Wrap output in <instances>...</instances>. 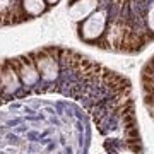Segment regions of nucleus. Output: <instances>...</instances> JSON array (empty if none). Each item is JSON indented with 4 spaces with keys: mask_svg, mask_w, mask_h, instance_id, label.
Wrapping results in <instances>:
<instances>
[{
    "mask_svg": "<svg viewBox=\"0 0 154 154\" xmlns=\"http://www.w3.org/2000/svg\"><path fill=\"white\" fill-rule=\"evenodd\" d=\"M106 41H108L110 48L125 50V51H132L139 45V39L135 38V34L120 22H113L110 26L108 34H106Z\"/></svg>",
    "mask_w": 154,
    "mask_h": 154,
    "instance_id": "1",
    "label": "nucleus"
},
{
    "mask_svg": "<svg viewBox=\"0 0 154 154\" xmlns=\"http://www.w3.org/2000/svg\"><path fill=\"white\" fill-rule=\"evenodd\" d=\"M11 65L14 67V70L17 72V75L21 77V81L26 84V86H33V84L38 82L39 74H38V69L34 65L33 58L21 57V58L11 62Z\"/></svg>",
    "mask_w": 154,
    "mask_h": 154,
    "instance_id": "2",
    "label": "nucleus"
},
{
    "mask_svg": "<svg viewBox=\"0 0 154 154\" xmlns=\"http://www.w3.org/2000/svg\"><path fill=\"white\" fill-rule=\"evenodd\" d=\"M36 58H33L34 65L38 69V74L43 77L45 81H53L58 74V65L53 55H50V51H39L34 53Z\"/></svg>",
    "mask_w": 154,
    "mask_h": 154,
    "instance_id": "3",
    "label": "nucleus"
},
{
    "mask_svg": "<svg viewBox=\"0 0 154 154\" xmlns=\"http://www.w3.org/2000/svg\"><path fill=\"white\" fill-rule=\"evenodd\" d=\"M105 24H106V17L105 12H94L84 21L81 33H82L84 39H96L99 38L103 31H105Z\"/></svg>",
    "mask_w": 154,
    "mask_h": 154,
    "instance_id": "4",
    "label": "nucleus"
},
{
    "mask_svg": "<svg viewBox=\"0 0 154 154\" xmlns=\"http://www.w3.org/2000/svg\"><path fill=\"white\" fill-rule=\"evenodd\" d=\"M96 5H98L96 0H77L70 7V17L74 21H82V19H86L88 16L93 14Z\"/></svg>",
    "mask_w": 154,
    "mask_h": 154,
    "instance_id": "5",
    "label": "nucleus"
},
{
    "mask_svg": "<svg viewBox=\"0 0 154 154\" xmlns=\"http://www.w3.org/2000/svg\"><path fill=\"white\" fill-rule=\"evenodd\" d=\"M11 65V63H9ZM0 84L4 86L5 91H14L17 89V84H19V75H17V72L14 70V67H5L4 70L0 72Z\"/></svg>",
    "mask_w": 154,
    "mask_h": 154,
    "instance_id": "6",
    "label": "nucleus"
},
{
    "mask_svg": "<svg viewBox=\"0 0 154 154\" xmlns=\"http://www.w3.org/2000/svg\"><path fill=\"white\" fill-rule=\"evenodd\" d=\"M24 9L28 14L38 16L45 11V0H24Z\"/></svg>",
    "mask_w": 154,
    "mask_h": 154,
    "instance_id": "7",
    "label": "nucleus"
},
{
    "mask_svg": "<svg viewBox=\"0 0 154 154\" xmlns=\"http://www.w3.org/2000/svg\"><path fill=\"white\" fill-rule=\"evenodd\" d=\"M147 108L151 111V115L154 116V93H151V98L147 96Z\"/></svg>",
    "mask_w": 154,
    "mask_h": 154,
    "instance_id": "8",
    "label": "nucleus"
},
{
    "mask_svg": "<svg viewBox=\"0 0 154 154\" xmlns=\"http://www.w3.org/2000/svg\"><path fill=\"white\" fill-rule=\"evenodd\" d=\"M147 22H149V28H151V29L154 31V9H151V12H149Z\"/></svg>",
    "mask_w": 154,
    "mask_h": 154,
    "instance_id": "9",
    "label": "nucleus"
},
{
    "mask_svg": "<svg viewBox=\"0 0 154 154\" xmlns=\"http://www.w3.org/2000/svg\"><path fill=\"white\" fill-rule=\"evenodd\" d=\"M120 154H137V151H135V149H125V151H122Z\"/></svg>",
    "mask_w": 154,
    "mask_h": 154,
    "instance_id": "10",
    "label": "nucleus"
},
{
    "mask_svg": "<svg viewBox=\"0 0 154 154\" xmlns=\"http://www.w3.org/2000/svg\"><path fill=\"white\" fill-rule=\"evenodd\" d=\"M149 67H151V72H152V74H154V62H152V63H151V65H149Z\"/></svg>",
    "mask_w": 154,
    "mask_h": 154,
    "instance_id": "11",
    "label": "nucleus"
},
{
    "mask_svg": "<svg viewBox=\"0 0 154 154\" xmlns=\"http://www.w3.org/2000/svg\"><path fill=\"white\" fill-rule=\"evenodd\" d=\"M50 4H55V2H58V0H48Z\"/></svg>",
    "mask_w": 154,
    "mask_h": 154,
    "instance_id": "12",
    "label": "nucleus"
}]
</instances>
